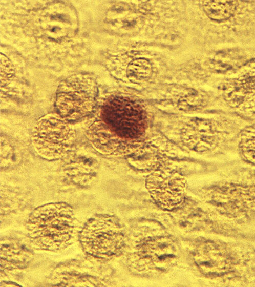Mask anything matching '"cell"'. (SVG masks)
Instances as JSON below:
<instances>
[{
  "label": "cell",
  "mask_w": 255,
  "mask_h": 287,
  "mask_svg": "<svg viewBox=\"0 0 255 287\" xmlns=\"http://www.w3.org/2000/svg\"><path fill=\"white\" fill-rule=\"evenodd\" d=\"M236 141L241 159L247 163L255 166V124L244 127Z\"/></svg>",
  "instance_id": "obj_10"
},
{
  "label": "cell",
  "mask_w": 255,
  "mask_h": 287,
  "mask_svg": "<svg viewBox=\"0 0 255 287\" xmlns=\"http://www.w3.org/2000/svg\"><path fill=\"white\" fill-rule=\"evenodd\" d=\"M27 228L35 247L52 251L69 245L76 231L72 208L64 202L48 203L34 209L29 216Z\"/></svg>",
  "instance_id": "obj_2"
},
{
  "label": "cell",
  "mask_w": 255,
  "mask_h": 287,
  "mask_svg": "<svg viewBox=\"0 0 255 287\" xmlns=\"http://www.w3.org/2000/svg\"><path fill=\"white\" fill-rule=\"evenodd\" d=\"M128 77L133 81H141L150 78L152 66L147 59L138 58L132 61L127 68Z\"/></svg>",
  "instance_id": "obj_12"
},
{
  "label": "cell",
  "mask_w": 255,
  "mask_h": 287,
  "mask_svg": "<svg viewBox=\"0 0 255 287\" xmlns=\"http://www.w3.org/2000/svg\"><path fill=\"white\" fill-rule=\"evenodd\" d=\"M146 126L144 113L139 106L122 98L112 97L103 102L86 132L97 151L112 154L118 152L124 139L139 138Z\"/></svg>",
  "instance_id": "obj_1"
},
{
  "label": "cell",
  "mask_w": 255,
  "mask_h": 287,
  "mask_svg": "<svg viewBox=\"0 0 255 287\" xmlns=\"http://www.w3.org/2000/svg\"><path fill=\"white\" fill-rule=\"evenodd\" d=\"M146 187L159 206L172 209L179 206L183 201L186 181L183 176L177 172L159 170L148 176Z\"/></svg>",
  "instance_id": "obj_6"
},
{
  "label": "cell",
  "mask_w": 255,
  "mask_h": 287,
  "mask_svg": "<svg viewBox=\"0 0 255 287\" xmlns=\"http://www.w3.org/2000/svg\"><path fill=\"white\" fill-rule=\"evenodd\" d=\"M222 97L230 107L244 110L255 107V71L225 82Z\"/></svg>",
  "instance_id": "obj_7"
},
{
  "label": "cell",
  "mask_w": 255,
  "mask_h": 287,
  "mask_svg": "<svg viewBox=\"0 0 255 287\" xmlns=\"http://www.w3.org/2000/svg\"><path fill=\"white\" fill-rule=\"evenodd\" d=\"M69 121L59 114L50 113L40 118L34 127L32 140L37 154L48 160L65 156L75 140Z\"/></svg>",
  "instance_id": "obj_4"
},
{
  "label": "cell",
  "mask_w": 255,
  "mask_h": 287,
  "mask_svg": "<svg viewBox=\"0 0 255 287\" xmlns=\"http://www.w3.org/2000/svg\"><path fill=\"white\" fill-rule=\"evenodd\" d=\"M204 3L203 9L212 19L224 20L235 14L236 4L234 2L205 1Z\"/></svg>",
  "instance_id": "obj_11"
},
{
  "label": "cell",
  "mask_w": 255,
  "mask_h": 287,
  "mask_svg": "<svg viewBox=\"0 0 255 287\" xmlns=\"http://www.w3.org/2000/svg\"><path fill=\"white\" fill-rule=\"evenodd\" d=\"M98 168V162L93 157L76 155L66 162L63 172L67 178L73 183L87 186L93 180Z\"/></svg>",
  "instance_id": "obj_9"
},
{
  "label": "cell",
  "mask_w": 255,
  "mask_h": 287,
  "mask_svg": "<svg viewBox=\"0 0 255 287\" xmlns=\"http://www.w3.org/2000/svg\"><path fill=\"white\" fill-rule=\"evenodd\" d=\"M1 139V163L5 160V163L8 164V161H9L10 163L11 160L14 163L18 156L16 153L18 151L15 150V145L6 138L4 139L2 136Z\"/></svg>",
  "instance_id": "obj_13"
},
{
  "label": "cell",
  "mask_w": 255,
  "mask_h": 287,
  "mask_svg": "<svg viewBox=\"0 0 255 287\" xmlns=\"http://www.w3.org/2000/svg\"><path fill=\"white\" fill-rule=\"evenodd\" d=\"M96 95V83L91 76L72 75L58 88L55 103L58 114L68 121L82 119L93 110Z\"/></svg>",
  "instance_id": "obj_3"
},
{
  "label": "cell",
  "mask_w": 255,
  "mask_h": 287,
  "mask_svg": "<svg viewBox=\"0 0 255 287\" xmlns=\"http://www.w3.org/2000/svg\"><path fill=\"white\" fill-rule=\"evenodd\" d=\"M84 251L89 256L111 259L118 255L123 245V236L110 217L97 215L88 220L80 234Z\"/></svg>",
  "instance_id": "obj_5"
},
{
  "label": "cell",
  "mask_w": 255,
  "mask_h": 287,
  "mask_svg": "<svg viewBox=\"0 0 255 287\" xmlns=\"http://www.w3.org/2000/svg\"><path fill=\"white\" fill-rule=\"evenodd\" d=\"M177 251L173 242L161 238L145 244L140 250L138 260L145 267L160 270H165L176 262Z\"/></svg>",
  "instance_id": "obj_8"
}]
</instances>
